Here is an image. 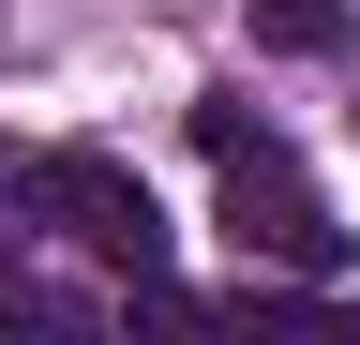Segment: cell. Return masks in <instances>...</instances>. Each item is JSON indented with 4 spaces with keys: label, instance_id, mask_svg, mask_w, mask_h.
I'll use <instances>...</instances> for the list:
<instances>
[{
    "label": "cell",
    "instance_id": "6da1fadb",
    "mask_svg": "<svg viewBox=\"0 0 360 345\" xmlns=\"http://www.w3.org/2000/svg\"><path fill=\"white\" fill-rule=\"evenodd\" d=\"M195 150H210V181H225V240H240L255 271H285V285H345V210L315 195V165L270 136L240 91H195Z\"/></svg>",
    "mask_w": 360,
    "mask_h": 345
},
{
    "label": "cell",
    "instance_id": "7a4b0ae2",
    "mask_svg": "<svg viewBox=\"0 0 360 345\" xmlns=\"http://www.w3.org/2000/svg\"><path fill=\"white\" fill-rule=\"evenodd\" d=\"M30 210H45V240H75V255H105L120 285H165V195L135 181L120 150H30Z\"/></svg>",
    "mask_w": 360,
    "mask_h": 345
},
{
    "label": "cell",
    "instance_id": "3957f363",
    "mask_svg": "<svg viewBox=\"0 0 360 345\" xmlns=\"http://www.w3.org/2000/svg\"><path fill=\"white\" fill-rule=\"evenodd\" d=\"M240 30L270 60H345L360 46V0H240Z\"/></svg>",
    "mask_w": 360,
    "mask_h": 345
}]
</instances>
